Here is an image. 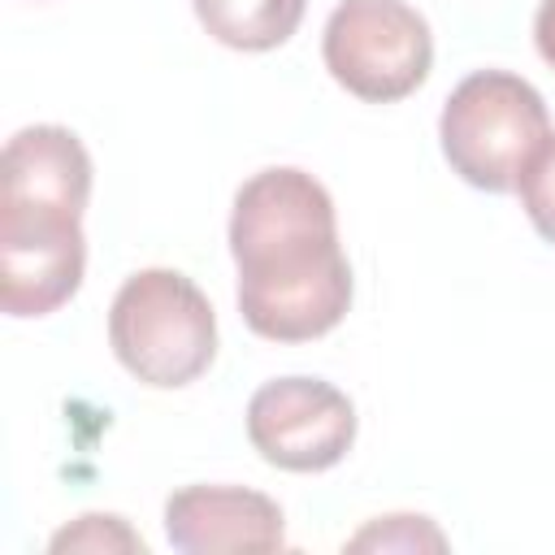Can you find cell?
I'll return each mask as SVG.
<instances>
[{
	"label": "cell",
	"instance_id": "obj_1",
	"mask_svg": "<svg viewBox=\"0 0 555 555\" xmlns=\"http://www.w3.org/2000/svg\"><path fill=\"white\" fill-rule=\"evenodd\" d=\"M238 312L273 343L330 334L351 308V264L338 243L330 191L291 165L251 173L230 212Z\"/></svg>",
	"mask_w": 555,
	"mask_h": 555
},
{
	"label": "cell",
	"instance_id": "obj_2",
	"mask_svg": "<svg viewBox=\"0 0 555 555\" xmlns=\"http://www.w3.org/2000/svg\"><path fill=\"white\" fill-rule=\"evenodd\" d=\"M91 156L65 126H26L0 165V308L48 317L74 299L87 269L82 208Z\"/></svg>",
	"mask_w": 555,
	"mask_h": 555
},
{
	"label": "cell",
	"instance_id": "obj_3",
	"mask_svg": "<svg viewBox=\"0 0 555 555\" xmlns=\"http://www.w3.org/2000/svg\"><path fill=\"white\" fill-rule=\"evenodd\" d=\"M108 343L130 377L156 390H178L212 364L217 317L186 273L139 269L113 295Z\"/></svg>",
	"mask_w": 555,
	"mask_h": 555
},
{
	"label": "cell",
	"instance_id": "obj_4",
	"mask_svg": "<svg viewBox=\"0 0 555 555\" xmlns=\"http://www.w3.org/2000/svg\"><path fill=\"white\" fill-rule=\"evenodd\" d=\"M551 134L546 100L507 69L468 74L442 104L438 139L447 165L477 191H516L525 160Z\"/></svg>",
	"mask_w": 555,
	"mask_h": 555
},
{
	"label": "cell",
	"instance_id": "obj_5",
	"mask_svg": "<svg viewBox=\"0 0 555 555\" xmlns=\"http://www.w3.org/2000/svg\"><path fill=\"white\" fill-rule=\"evenodd\" d=\"M321 56L343 91L369 104H390L429 78L434 35L403 0H343L325 22Z\"/></svg>",
	"mask_w": 555,
	"mask_h": 555
},
{
	"label": "cell",
	"instance_id": "obj_6",
	"mask_svg": "<svg viewBox=\"0 0 555 555\" xmlns=\"http://www.w3.org/2000/svg\"><path fill=\"white\" fill-rule=\"evenodd\" d=\"M247 438L273 468L325 473L356 442V408L321 377H278L251 395Z\"/></svg>",
	"mask_w": 555,
	"mask_h": 555
},
{
	"label": "cell",
	"instance_id": "obj_7",
	"mask_svg": "<svg viewBox=\"0 0 555 555\" xmlns=\"http://www.w3.org/2000/svg\"><path fill=\"white\" fill-rule=\"evenodd\" d=\"M165 533L178 551H278L282 507L247 486H182L165 503Z\"/></svg>",
	"mask_w": 555,
	"mask_h": 555
},
{
	"label": "cell",
	"instance_id": "obj_8",
	"mask_svg": "<svg viewBox=\"0 0 555 555\" xmlns=\"http://www.w3.org/2000/svg\"><path fill=\"white\" fill-rule=\"evenodd\" d=\"M199 26L234 52H269L295 35L308 0H191Z\"/></svg>",
	"mask_w": 555,
	"mask_h": 555
},
{
	"label": "cell",
	"instance_id": "obj_9",
	"mask_svg": "<svg viewBox=\"0 0 555 555\" xmlns=\"http://www.w3.org/2000/svg\"><path fill=\"white\" fill-rule=\"evenodd\" d=\"M516 191H520V204H525V217L533 221V230L546 243H555V134H546L538 143V152L525 160Z\"/></svg>",
	"mask_w": 555,
	"mask_h": 555
},
{
	"label": "cell",
	"instance_id": "obj_10",
	"mask_svg": "<svg viewBox=\"0 0 555 555\" xmlns=\"http://www.w3.org/2000/svg\"><path fill=\"white\" fill-rule=\"evenodd\" d=\"M52 551H139L143 555V538L121 516L87 512V516H78L69 529H61L52 538Z\"/></svg>",
	"mask_w": 555,
	"mask_h": 555
},
{
	"label": "cell",
	"instance_id": "obj_11",
	"mask_svg": "<svg viewBox=\"0 0 555 555\" xmlns=\"http://www.w3.org/2000/svg\"><path fill=\"white\" fill-rule=\"evenodd\" d=\"M364 546H382V551H390V546H403V551L434 546V551H442L447 538L425 516H382L377 525H369L364 533L351 538V551H364Z\"/></svg>",
	"mask_w": 555,
	"mask_h": 555
},
{
	"label": "cell",
	"instance_id": "obj_12",
	"mask_svg": "<svg viewBox=\"0 0 555 555\" xmlns=\"http://www.w3.org/2000/svg\"><path fill=\"white\" fill-rule=\"evenodd\" d=\"M533 43H538V56L555 69V0H542V4H538V17H533Z\"/></svg>",
	"mask_w": 555,
	"mask_h": 555
}]
</instances>
